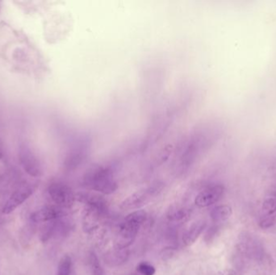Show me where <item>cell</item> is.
I'll list each match as a JSON object with an SVG mask.
<instances>
[{
	"label": "cell",
	"mask_w": 276,
	"mask_h": 275,
	"mask_svg": "<svg viewBox=\"0 0 276 275\" xmlns=\"http://www.w3.org/2000/svg\"><path fill=\"white\" fill-rule=\"evenodd\" d=\"M76 200L84 202L82 228L88 234L100 232L102 224L108 214L107 201L97 194H76Z\"/></svg>",
	"instance_id": "cell-1"
},
{
	"label": "cell",
	"mask_w": 276,
	"mask_h": 275,
	"mask_svg": "<svg viewBox=\"0 0 276 275\" xmlns=\"http://www.w3.org/2000/svg\"><path fill=\"white\" fill-rule=\"evenodd\" d=\"M82 184L86 189L102 194H112L118 189L115 175L110 167L94 165L90 167L82 177Z\"/></svg>",
	"instance_id": "cell-2"
},
{
	"label": "cell",
	"mask_w": 276,
	"mask_h": 275,
	"mask_svg": "<svg viewBox=\"0 0 276 275\" xmlns=\"http://www.w3.org/2000/svg\"><path fill=\"white\" fill-rule=\"evenodd\" d=\"M147 213L144 210H136L130 213L120 224L114 239V248H128L136 240L139 230L147 220Z\"/></svg>",
	"instance_id": "cell-3"
},
{
	"label": "cell",
	"mask_w": 276,
	"mask_h": 275,
	"mask_svg": "<svg viewBox=\"0 0 276 275\" xmlns=\"http://www.w3.org/2000/svg\"><path fill=\"white\" fill-rule=\"evenodd\" d=\"M162 186L156 184L134 192V194L122 201L120 208L124 210H138L142 208L155 198V196H157L162 192Z\"/></svg>",
	"instance_id": "cell-4"
},
{
	"label": "cell",
	"mask_w": 276,
	"mask_h": 275,
	"mask_svg": "<svg viewBox=\"0 0 276 275\" xmlns=\"http://www.w3.org/2000/svg\"><path fill=\"white\" fill-rule=\"evenodd\" d=\"M48 196L52 202L62 208H70L76 200V194L72 188L62 182H54L48 188Z\"/></svg>",
	"instance_id": "cell-5"
},
{
	"label": "cell",
	"mask_w": 276,
	"mask_h": 275,
	"mask_svg": "<svg viewBox=\"0 0 276 275\" xmlns=\"http://www.w3.org/2000/svg\"><path fill=\"white\" fill-rule=\"evenodd\" d=\"M19 160L21 166L32 177H40L42 174V163L28 146L24 144L20 147Z\"/></svg>",
	"instance_id": "cell-6"
},
{
	"label": "cell",
	"mask_w": 276,
	"mask_h": 275,
	"mask_svg": "<svg viewBox=\"0 0 276 275\" xmlns=\"http://www.w3.org/2000/svg\"><path fill=\"white\" fill-rule=\"evenodd\" d=\"M238 251L244 256L254 260H261L264 256V247L254 236L245 234L239 238Z\"/></svg>",
	"instance_id": "cell-7"
},
{
	"label": "cell",
	"mask_w": 276,
	"mask_h": 275,
	"mask_svg": "<svg viewBox=\"0 0 276 275\" xmlns=\"http://www.w3.org/2000/svg\"><path fill=\"white\" fill-rule=\"evenodd\" d=\"M34 188L30 184H24L10 194L4 206L2 208L4 214H10L23 204L30 196L34 194Z\"/></svg>",
	"instance_id": "cell-8"
},
{
	"label": "cell",
	"mask_w": 276,
	"mask_h": 275,
	"mask_svg": "<svg viewBox=\"0 0 276 275\" xmlns=\"http://www.w3.org/2000/svg\"><path fill=\"white\" fill-rule=\"evenodd\" d=\"M224 193V188L220 184L210 186L201 190L194 198V204L200 208H204L214 205L222 198Z\"/></svg>",
	"instance_id": "cell-9"
},
{
	"label": "cell",
	"mask_w": 276,
	"mask_h": 275,
	"mask_svg": "<svg viewBox=\"0 0 276 275\" xmlns=\"http://www.w3.org/2000/svg\"><path fill=\"white\" fill-rule=\"evenodd\" d=\"M63 218L64 217L46 223L47 224L43 228L40 234L42 242H48L52 238H61L69 232L70 230V222Z\"/></svg>",
	"instance_id": "cell-10"
},
{
	"label": "cell",
	"mask_w": 276,
	"mask_h": 275,
	"mask_svg": "<svg viewBox=\"0 0 276 275\" xmlns=\"http://www.w3.org/2000/svg\"><path fill=\"white\" fill-rule=\"evenodd\" d=\"M89 148L86 140L78 142L77 144L72 147V150L67 154L64 160V166L66 170H73L76 169L84 162L88 154Z\"/></svg>",
	"instance_id": "cell-11"
},
{
	"label": "cell",
	"mask_w": 276,
	"mask_h": 275,
	"mask_svg": "<svg viewBox=\"0 0 276 275\" xmlns=\"http://www.w3.org/2000/svg\"><path fill=\"white\" fill-rule=\"evenodd\" d=\"M65 216L63 208L58 206H46L35 210L30 216V220L34 223H48Z\"/></svg>",
	"instance_id": "cell-12"
},
{
	"label": "cell",
	"mask_w": 276,
	"mask_h": 275,
	"mask_svg": "<svg viewBox=\"0 0 276 275\" xmlns=\"http://www.w3.org/2000/svg\"><path fill=\"white\" fill-rule=\"evenodd\" d=\"M192 210L184 205H174L168 210L166 218L170 223L174 225H181L190 220Z\"/></svg>",
	"instance_id": "cell-13"
},
{
	"label": "cell",
	"mask_w": 276,
	"mask_h": 275,
	"mask_svg": "<svg viewBox=\"0 0 276 275\" xmlns=\"http://www.w3.org/2000/svg\"><path fill=\"white\" fill-rule=\"evenodd\" d=\"M206 221L204 220L196 221L188 228V230L185 232L182 236V244L186 247L192 246L194 242L198 240L200 236L206 228Z\"/></svg>",
	"instance_id": "cell-14"
},
{
	"label": "cell",
	"mask_w": 276,
	"mask_h": 275,
	"mask_svg": "<svg viewBox=\"0 0 276 275\" xmlns=\"http://www.w3.org/2000/svg\"><path fill=\"white\" fill-rule=\"evenodd\" d=\"M128 258L130 250L128 248H114L105 254L104 260L109 266L118 267L124 264Z\"/></svg>",
	"instance_id": "cell-15"
},
{
	"label": "cell",
	"mask_w": 276,
	"mask_h": 275,
	"mask_svg": "<svg viewBox=\"0 0 276 275\" xmlns=\"http://www.w3.org/2000/svg\"><path fill=\"white\" fill-rule=\"evenodd\" d=\"M232 215V209L228 205H219L210 212L212 220L215 224L223 223L228 220Z\"/></svg>",
	"instance_id": "cell-16"
},
{
	"label": "cell",
	"mask_w": 276,
	"mask_h": 275,
	"mask_svg": "<svg viewBox=\"0 0 276 275\" xmlns=\"http://www.w3.org/2000/svg\"><path fill=\"white\" fill-rule=\"evenodd\" d=\"M86 266H88L89 275H104V270L102 269L100 262L94 252H90L86 258Z\"/></svg>",
	"instance_id": "cell-17"
},
{
	"label": "cell",
	"mask_w": 276,
	"mask_h": 275,
	"mask_svg": "<svg viewBox=\"0 0 276 275\" xmlns=\"http://www.w3.org/2000/svg\"><path fill=\"white\" fill-rule=\"evenodd\" d=\"M262 210L266 216H273L276 212V190L270 192L265 196Z\"/></svg>",
	"instance_id": "cell-18"
},
{
	"label": "cell",
	"mask_w": 276,
	"mask_h": 275,
	"mask_svg": "<svg viewBox=\"0 0 276 275\" xmlns=\"http://www.w3.org/2000/svg\"><path fill=\"white\" fill-rule=\"evenodd\" d=\"M72 258L70 255H64L59 260L56 275H72Z\"/></svg>",
	"instance_id": "cell-19"
},
{
	"label": "cell",
	"mask_w": 276,
	"mask_h": 275,
	"mask_svg": "<svg viewBox=\"0 0 276 275\" xmlns=\"http://www.w3.org/2000/svg\"><path fill=\"white\" fill-rule=\"evenodd\" d=\"M136 271L140 275H154L156 273L155 267L146 262H140L136 266Z\"/></svg>",
	"instance_id": "cell-20"
},
{
	"label": "cell",
	"mask_w": 276,
	"mask_h": 275,
	"mask_svg": "<svg viewBox=\"0 0 276 275\" xmlns=\"http://www.w3.org/2000/svg\"><path fill=\"white\" fill-rule=\"evenodd\" d=\"M276 224V218L273 216H266L260 222V225L262 228H269Z\"/></svg>",
	"instance_id": "cell-21"
},
{
	"label": "cell",
	"mask_w": 276,
	"mask_h": 275,
	"mask_svg": "<svg viewBox=\"0 0 276 275\" xmlns=\"http://www.w3.org/2000/svg\"><path fill=\"white\" fill-rule=\"evenodd\" d=\"M222 275H238L236 272L234 270H227L224 271V273L222 274Z\"/></svg>",
	"instance_id": "cell-22"
},
{
	"label": "cell",
	"mask_w": 276,
	"mask_h": 275,
	"mask_svg": "<svg viewBox=\"0 0 276 275\" xmlns=\"http://www.w3.org/2000/svg\"><path fill=\"white\" fill-rule=\"evenodd\" d=\"M2 156H4V155H2V150H1V148H0V158H1Z\"/></svg>",
	"instance_id": "cell-23"
},
{
	"label": "cell",
	"mask_w": 276,
	"mask_h": 275,
	"mask_svg": "<svg viewBox=\"0 0 276 275\" xmlns=\"http://www.w3.org/2000/svg\"><path fill=\"white\" fill-rule=\"evenodd\" d=\"M128 275H136V274H128Z\"/></svg>",
	"instance_id": "cell-24"
},
{
	"label": "cell",
	"mask_w": 276,
	"mask_h": 275,
	"mask_svg": "<svg viewBox=\"0 0 276 275\" xmlns=\"http://www.w3.org/2000/svg\"><path fill=\"white\" fill-rule=\"evenodd\" d=\"M0 9H1V2H0Z\"/></svg>",
	"instance_id": "cell-25"
}]
</instances>
